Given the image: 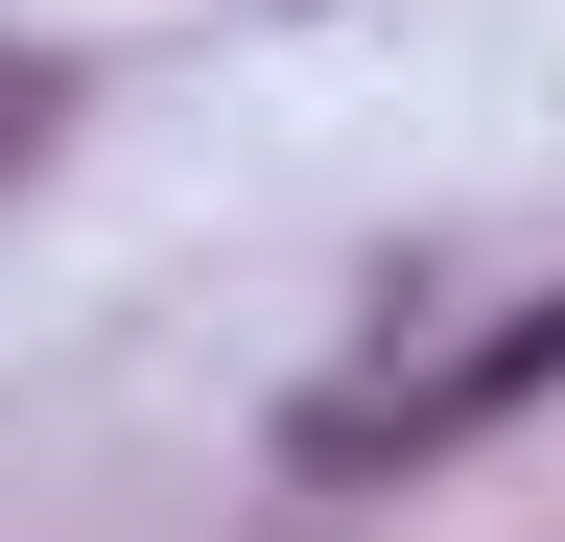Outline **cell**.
Here are the masks:
<instances>
[{
  "label": "cell",
  "instance_id": "1",
  "mask_svg": "<svg viewBox=\"0 0 565 542\" xmlns=\"http://www.w3.org/2000/svg\"><path fill=\"white\" fill-rule=\"evenodd\" d=\"M542 378H565V284H542L519 330H471V354H424V378H377V401H330V425H307V471H377V448H471V425H519Z\"/></svg>",
  "mask_w": 565,
  "mask_h": 542
},
{
  "label": "cell",
  "instance_id": "2",
  "mask_svg": "<svg viewBox=\"0 0 565 542\" xmlns=\"http://www.w3.org/2000/svg\"><path fill=\"white\" fill-rule=\"evenodd\" d=\"M47 118H71L47 72H0V189H24V166H47Z\"/></svg>",
  "mask_w": 565,
  "mask_h": 542
}]
</instances>
